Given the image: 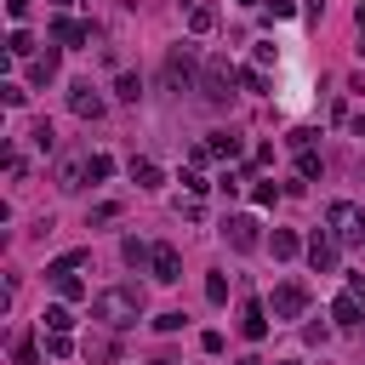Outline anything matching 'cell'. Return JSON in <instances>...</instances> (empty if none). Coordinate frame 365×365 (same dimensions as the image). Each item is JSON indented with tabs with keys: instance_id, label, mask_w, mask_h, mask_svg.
I'll return each instance as SVG.
<instances>
[{
	"instance_id": "7a4b0ae2",
	"label": "cell",
	"mask_w": 365,
	"mask_h": 365,
	"mask_svg": "<svg viewBox=\"0 0 365 365\" xmlns=\"http://www.w3.org/2000/svg\"><path fill=\"white\" fill-rule=\"evenodd\" d=\"M234 86H240V68H228V57H211V63L200 68V97H205L211 108H228Z\"/></svg>"
},
{
	"instance_id": "8992f818",
	"label": "cell",
	"mask_w": 365,
	"mask_h": 365,
	"mask_svg": "<svg viewBox=\"0 0 365 365\" xmlns=\"http://www.w3.org/2000/svg\"><path fill=\"white\" fill-rule=\"evenodd\" d=\"M268 314H274V319H302V314H308V285H302V279H279Z\"/></svg>"
},
{
	"instance_id": "83f0119b",
	"label": "cell",
	"mask_w": 365,
	"mask_h": 365,
	"mask_svg": "<svg viewBox=\"0 0 365 365\" xmlns=\"http://www.w3.org/2000/svg\"><path fill=\"white\" fill-rule=\"evenodd\" d=\"M46 354H51V359H68V354H74V342H68L63 331H46Z\"/></svg>"
},
{
	"instance_id": "7dc6e473",
	"label": "cell",
	"mask_w": 365,
	"mask_h": 365,
	"mask_svg": "<svg viewBox=\"0 0 365 365\" xmlns=\"http://www.w3.org/2000/svg\"><path fill=\"white\" fill-rule=\"evenodd\" d=\"M51 6H57V11H68V6H74V0H51Z\"/></svg>"
},
{
	"instance_id": "d590c367",
	"label": "cell",
	"mask_w": 365,
	"mask_h": 365,
	"mask_svg": "<svg viewBox=\"0 0 365 365\" xmlns=\"http://www.w3.org/2000/svg\"><path fill=\"white\" fill-rule=\"evenodd\" d=\"M217 188H222V194H228V200H234V194H240V188H245V177H240V171H222V177H217Z\"/></svg>"
},
{
	"instance_id": "603a6c76",
	"label": "cell",
	"mask_w": 365,
	"mask_h": 365,
	"mask_svg": "<svg viewBox=\"0 0 365 365\" xmlns=\"http://www.w3.org/2000/svg\"><path fill=\"white\" fill-rule=\"evenodd\" d=\"M6 51H11V57H34V34H29V29H11V34H6Z\"/></svg>"
},
{
	"instance_id": "30bf717a",
	"label": "cell",
	"mask_w": 365,
	"mask_h": 365,
	"mask_svg": "<svg viewBox=\"0 0 365 365\" xmlns=\"http://www.w3.org/2000/svg\"><path fill=\"white\" fill-rule=\"evenodd\" d=\"M148 274H154L160 285H177V279H182V257H177V245H154V257H148Z\"/></svg>"
},
{
	"instance_id": "7c38bea8",
	"label": "cell",
	"mask_w": 365,
	"mask_h": 365,
	"mask_svg": "<svg viewBox=\"0 0 365 365\" xmlns=\"http://www.w3.org/2000/svg\"><path fill=\"white\" fill-rule=\"evenodd\" d=\"M240 336L245 342H262L268 336V308L262 302H240Z\"/></svg>"
},
{
	"instance_id": "ba28073f",
	"label": "cell",
	"mask_w": 365,
	"mask_h": 365,
	"mask_svg": "<svg viewBox=\"0 0 365 365\" xmlns=\"http://www.w3.org/2000/svg\"><path fill=\"white\" fill-rule=\"evenodd\" d=\"M68 108H74L80 120H103L108 103H103V91H97L91 80H74V86H68Z\"/></svg>"
},
{
	"instance_id": "d6a6232c",
	"label": "cell",
	"mask_w": 365,
	"mask_h": 365,
	"mask_svg": "<svg viewBox=\"0 0 365 365\" xmlns=\"http://www.w3.org/2000/svg\"><path fill=\"white\" fill-rule=\"evenodd\" d=\"M57 297H63V302H80V297H86V285H80L74 274H63V279H57Z\"/></svg>"
},
{
	"instance_id": "ffe728a7",
	"label": "cell",
	"mask_w": 365,
	"mask_h": 365,
	"mask_svg": "<svg viewBox=\"0 0 365 365\" xmlns=\"http://www.w3.org/2000/svg\"><path fill=\"white\" fill-rule=\"evenodd\" d=\"M29 143H34L40 154H51V148H57V131H51V120H34V125H29Z\"/></svg>"
},
{
	"instance_id": "e0dca14e",
	"label": "cell",
	"mask_w": 365,
	"mask_h": 365,
	"mask_svg": "<svg viewBox=\"0 0 365 365\" xmlns=\"http://www.w3.org/2000/svg\"><path fill=\"white\" fill-rule=\"evenodd\" d=\"M40 325H46V331H63V336H68V331H74V314H68V302H51V308L40 314Z\"/></svg>"
},
{
	"instance_id": "b9f144b4",
	"label": "cell",
	"mask_w": 365,
	"mask_h": 365,
	"mask_svg": "<svg viewBox=\"0 0 365 365\" xmlns=\"http://www.w3.org/2000/svg\"><path fill=\"white\" fill-rule=\"evenodd\" d=\"M29 6H34V0H6V17H11V23H23V17H29Z\"/></svg>"
},
{
	"instance_id": "4316f807",
	"label": "cell",
	"mask_w": 365,
	"mask_h": 365,
	"mask_svg": "<svg viewBox=\"0 0 365 365\" xmlns=\"http://www.w3.org/2000/svg\"><path fill=\"white\" fill-rule=\"evenodd\" d=\"M319 171H325V165H319V154H314V148H302V154H297V177H302V182H314Z\"/></svg>"
},
{
	"instance_id": "f546056e",
	"label": "cell",
	"mask_w": 365,
	"mask_h": 365,
	"mask_svg": "<svg viewBox=\"0 0 365 365\" xmlns=\"http://www.w3.org/2000/svg\"><path fill=\"white\" fill-rule=\"evenodd\" d=\"M11 359H17V365H40V348H34V336H17Z\"/></svg>"
},
{
	"instance_id": "d4e9b609",
	"label": "cell",
	"mask_w": 365,
	"mask_h": 365,
	"mask_svg": "<svg viewBox=\"0 0 365 365\" xmlns=\"http://www.w3.org/2000/svg\"><path fill=\"white\" fill-rule=\"evenodd\" d=\"M114 97H120V103H137V97H143V80H137V74H120V80H114Z\"/></svg>"
},
{
	"instance_id": "ac0fdd59",
	"label": "cell",
	"mask_w": 365,
	"mask_h": 365,
	"mask_svg": "<svg viewBox=\"0 0 365 365\" xmlns=\"http://www.w3.org/2000/svg\"><path fill=\"white\" fill-rule=\"evenodd\" d=\"M268 245H274V257H279V262H291V257L302 251V240H297L291 228H274V240H268Z\"/></svg>"
},
{
	"instance_id": "2e32d148",
	"label": "cell",
	"mask_w": 365,
	"mask_h": 365,
	"mask_svg": "<svg viewBox=\"0 0 365 365\" xmlns=\"http://www.w3.org/2000/svg\"><path fill=\"white\" fill-rule=\"evenodd\" d=\"M86 262H91V251L80 245V251H63L57 262H46V274H51V279H63V274H74V268H86Z\"/></svg>"
},
{
	"instance_id": "277c9868",
	"label": "cell",
	"mask_w": 365,
	"mask_h": 365,
	"mask_svg": "<svg viewBox=\"0 0 365 365\" xmlns=\"http://www.w3.org/2000/svg\"><path fill=\"white\" fill-rule=\"evenodd\" d=\"M160 74H165V86H171V91H188V86H200V51H194V46H171Z\"/></svg>"
},
{
	"instance_id": "8fae6325",
	"label": "cell",
	"mask_w": 365,
	"mask_h": 365,
	"mask_svg": "<svg viewBox=\"0 0 365 365\" xmlns=\"http://www.w3.org/2000/svg\"><path fill=\"white\" fill-rule=\"evenodd\" d=\"M91 40V23H74V17H51V46H86Z\"/></svg>"
},
{
	"instance_id": "52a82bcc",
	"label": "cell",
	"mask_w": 365,
	"mask_h": 365,
	"mask_svg": "<svg viewBox=\"0 0 365 365\" xmlns=\"http://www.w3.org/2000/svg\"><path fill=\"white\" fill-rule=\"evenodd\" d=\"M302 251H308V262H314V274H336V262H342V245L331 240V228H314Z\"/></svg>"
},
{
	"instance_id": "7bdbcfd3",
	"label": "cell",
	"mask_w": 365,
	"mask_h": 365,
	"mask_svg": "<svg viewBox=\"0 0 365 365\" xmlns=\"http://www.w3.org/2000/svg\"><path fill=\"white\" fill-rule=\"evenodd\" d=\"M348 297H354V302L365 308V274H348Z\"/></svg>"
},
{
	"instance_id": "60d3db41",
	"label": "cell",
	"mask_w": 365,
	"mask_h": 365,
	"mask_svg": "<svg viewBox=\"0 0 365 365\" xmlns=\"http://www.w3.org/2000/svg\"><path fill=\"white\" fill-rule=\"evenodd\" d=\"M200 348L205 354H222V331H200Z\"/></svg>"
},
{
	"instance_id": "6da1fadb",
	"label": "cell",
	"mask_w": 365,
	"mask_h": 365,
	"mask_svg": "<svg viewBox=\"0 0 365 365\" xmlns=\"http://www.w3.org/2000/svg\"><path fill=\"white\" fill-rule=\"evenodd\" d=\"M91 319L108 325V331L137 325V319H143V285H108V291H97V297H91Z\"/></svg>"
},
{
	"instance_id": "f907efd6",
	"label": "cell",
	"mask_w": 365,
	"mask_h": 365,
	"mask_svg": "<svg viewBox=\"0 0 365 365\" xmlns=\"http://www.w3.org/2000/svg\"><path fill=\"white\" fill-rule=\"evenodd\" d=\"M154 365H171V359H154Z\"/></svg>"
},
{
	"instance_id": "f6af8a7d",
	"label": "cell",
	"mask_w": 365,
	"mask_h": 365,
	"mask_svg": "<svg viewBox=\"0 0 365 365\" xmlns=\"http://www.w3.org/2000/svg\"><path fill=\"white\" fill-rule=\"evenodd\" d=\"M302 6H308V17H319V11H325V0H302Z\"/></svg>"
},
{
	"instance_id": "836d02e7",
	"label": "cell",
	"mask_w": 365,
	"mask_h": 365,
	"mask_svg": "<svg viewBox=\"0 0 365 365\" xmlns=\"http://www.w3.org/2000/svg\"><path fill=\"white\" fill-rule=\"evenodd\" d=\"M205 302H228V279L222 274H205Z\"/></svg>"
},
{
	"instance_id": "c3c4849f",
	"label": "cell",
	"mask_w": 365,
	"mask_h": 365,
	"mask_svg": "<svg viewBox=\"0 0 365 365\" xmlns=\"http://www.w3.org/2000/svg\"><path fill=\"white\" fill-rule=\"evenodd\" d=\"M240 6H257V0H240Z\"/></svg>"
},
{
	"instance_id": "44dd1931",
	"label": "cell",
	"mask_w": 365,
	"mask_h": 365,
	"mask_svg": "<svg viewBox=\"0 0 365 365\" xmlns=\"http://www.w3.org/2000/svg\"><path fill=\"white\" fill-rule=\"evenodd\" d=\"M80 182H86V160H63V171H57V188H68V194H74Z\"/></svg>"
},
{
	"instance_id": "bcb514c9",
	"label": "cell",
	"mask_w": 365,
	"mask_h": 365,
	"mask_svg": "<svg viewBox=\"0 0 365 365\" xmlns=\"http://www.w3.org/2000/svg\"><path fill=\"white\" fill-rule=\"evenodd\" d=\"M234 365H262V359H257V354H245V359H234Z\"/></svg>"
},
{
	"instance_id": "ab89813d",
	"label": "cell",
	"mask_w": 365,
	"mask_h": 365,
	"mask_svg": "<svg viewBox=\"0 0 365 365\" xmlns=\"http://www.w3.org/2000/svg\"><path fill=\"white\" fill-rule=\"evenodd\" d=\"M182 188H188V194H205V188H211V182H205V177H200V171H182Z\"/></svg>"
},
{
	"instance_id": "681fc988",
	"label": "cell",
	"mask_w": 365,
	"mask_h": 365,
	"mask_svg": "<svg viewBox=\"0 0 365 365\" xmlns=\"http://www.w3.org/2000/svg\"><path fill=\"white\" fill-rule=\"evenodd\" d=\"M279 365H297V359H279Z\"/></svg>"
},
{
	"instance_id": "7402d4cb",
	"label": "cell",
	"mask_w": 365,
	"mask_h": 365,
	"mask_svg": "<svg viewBox=\"0 0 365 365\" xmlns=\"http://www.w3.org/2000/svg\"><path fill=\"white\" fill-rule=\"evenodd\" d=\"M131 182L137 188H160V165L154 160H131Z\"/></svg>"
},
{
	"instance_id": "484cf974",
	"label": "cell",
	"mask_w": 365,
	"mask_h": 365,
	"mask_svg": "<svg viewBox=\"0 0 365 365\" xmlns=\"http://www.w3.org/2000/svg\"><path fill=\"white\" fill-rule=\"evenodd\" d=\"M0 103H6V108H23V103H29V86H17V80H0Z\"/></svg>"
},
{
	"instance_id": "1f68e13d",
	"label": "cell",
	"mask_w": 365,
	"mask_h": 365,
	"mask_svg": "<svg viewBox=\"0 0 365 365\" xmlns=\"http://www.w3.org/2000/svg\"><path fill=\"white\" fill-rule=\"evenodd\" d=\"M108 171H114V160H108V154H91V160H86V177H91V182H103Z\"/></svg>"
},
{
	"instance_id": "e575fe53",
	"label": "cell",
	"mask_w": 365,
	"mask_h": 365,
	"mask_svg": "<svg viewBox=\"0 0 365 365\" xmlns=\"http://www.w3.org/2000/svg\"><path fill=\"white\" fill-rule=\"evenodd\" d=\"M314 137H319V131H308V125H297V131H285V143H291L297 154H302V148H314Z\"/></svg>"
},
{
	"instance_id": "d6986e66",
	"label": "cell",
	"mask_w": 365,
	"mask_h": 365,
	"mask_svg": "<svg viewBox=\"0 0 365 365\" xmlns=\"http://www.w3.org/2000/svg\"><path fill=\"white\" fill-rule=\"evenodd\" d=\"M120 257H125V262H131V268H143V262H148V257H154V245H143V240H137V234H125V240H120Z\"/></svg>"
},
{
	"instance_id": "f1b7e54d",
	"label": "cell",
	"mask_w": 365,
	"mask_h": 365,
	"mask_svg": "<svg viewBox=\"0 0 365 365\" xmlns=\"http://www.w3.org/2000/svg\"><path fill=\"white\" fill-rule=\"evenodd\" d=\"M120 348L108 342V336H86V359H114Z\"/></svg>"
},
{
	"instance_id": "8d00e7d4",
	"label": "cell",
	"mask_w": 365,
	"mask_h": 365,
	"mask_svg": "<svg viewBox=\"0 0 365 365\" xmlns=\"http://www.w3.org/2000/svg\"><path fill=\"white\" fill-rule=\"evenodd\" d=\"M154 331H182V314H177V308H165V314H154Z\"/></svg>"
},
{
	"instance_id": "3957f363",
	"label": "cell",
	"mask_w": 365,
	"mask_h": 365,
	"mask_svg": "<svg viewBox=\"0 0 365 365\" xmlns=\"http://www.w3.org/2000/svg\"><path fill=\"white\" fill-rule=\"evenodd\" d=\"M325 228H331V240H336V245H365V211H359L354 200H331Z\"/></svg>"
},
{
	"instance_id": "74e56055",
	"label": "cell",
	"mask_w": 365,
	"mask_h": 365,
	"mask_svg": "<svg viewBox=\"0 0 365 365\" xmlns=\"http://www.w3.org/2000/svg\"><path fill=\"white\" fill-rule=\"evenodd\" d=\"M251 200H257V205H274V200H279V188H274V182H257V188H251Z\"/></svg>"
},
{
	"instance_id": "ee69618b",
	"label": "cell",
	"mask_w": 365,
	"mask_h": 365,
	"mask_svg": "<svg viewBox=\"0 0 365 365\" xmlns=\"http://www.w3.org/2000/svg\"><path fill=\"white\" fill-rule=\"evenodd\" d=\"M291 11H297L291 0H268V23H274V17H291Z\"/></svg>"
},
{
	"instance_id": "4fadbf2b",
	"label": "cell",
	"mask_w": 365,
	"mask_h": 365,
	"mask_svg": "<svg viewBox=\"0 0 365 365\" xmlns=\"http://www.w3.org/2000/svg\"><path fill=\"white\" fill-rule=\"evenodd\" d=\"M57 57H63V46H46V51L29 63V80H34V86H51V80H57Z\"/></svg>"
},
{
	"instance_id": "5bb4252c",
	"label": "cell",
	"mask_w": 365,
	"mask_h": 365,
	"mask_svg": "<svg viewBox=\"0 0 365 365\" xmlns=\"http://www.w3.org/2000/svg\"><path fill=\"white\" fill-rule=\"evenodd\" d=\"M331 319H336V325H342V331H359V319H365V308H359V302H354V297H348V291H342V297H336V302H331Z\"/></svg>"
},
{
	"instance_id": "9c48e42d",
	"label": "cell",
	"mask_w": 365,
	"mask_h": 365,
	"mask_svg": "<svg viewBox=\"0 0 365 365\" xmlns=\"http://www.w3.org/2000/svg\"><path fill=\"white\" fill-rule=\"evenodd\" d=\"M240 148H245V143H240L234 131H211V137L194 148V160H240Z\"/></svg>"
},
{
	"instance_id": "cb8c5ba5",
	"label": "cell",
	"mask_w": 365,
	"mask_h": 365,
	"mask_svg": "<svg viewBox=\"0 0 365 365\" xmlns=\"http://www.w3.org/2000/svg\"><path fill=\"white\" fill-rule=\"evenodd\" d=\"M268 63H279V46L274 40H257L251 46V68H268Z\"/></svg>"
},
{
	"instance_id": "9a60e30c",
	"label": "cell",
	"mask_w": 365,
	"mask_h": 365,
	"mask_svg": "<svg viewBox=\"0 0 365 365\" xmlns=\"http://www.w3.org/2000/svg\"><path fill=\"white\" fill-rule=\"evenodd\" d=\"M188 29H194V34H211V29H217V6H211V0H194V6H188Z\"/></svg>"
},
{
	"instance_id": "5b68a950",
	"label": "cell",
	"mask_w": 365,
	"mask_h": 365,
	"mask_svg": "<svg viewBox=\"0 0 365 365\" xmlns=\"http://www.w3.org/2000/svg\"><path fill=\"white\" fill-rule=\"evenodd\" d=\"M222 240H228L234 251H257V245H262V222H257L251 211H228V217H222Z\"/></svg>"
},
{
	"instance_id": "f35d334b",
	"label": "cell",
	"mask_w": 365,
	"mask_h": 365,
	"mask_svg": "<svg viewBox=\"0 0 365 365\" xmlns=\"http://www.w3.org/2000/svg\"><path fill=\"white\" fill-rule=\"evenodd\" d=\"M114 217H120V205H114V200H103V205H97L86 222H114Z\"/></svg>"
},
{
	"instance_id": "4dcf8cb0",
	"label": "cell",
	"mask_w": 365,
	"mask_h": 365,
	"mask_svg": "<svg viewBox=\"0 0 365 365\" xmlns=\"http://www.w3.org/2000/svg\"><path fill=\"white\" fill-rule=\"evenodd\" d=\"M240 91H268V74L262 68H240Z\"/></svg>"
}]
</instances>
